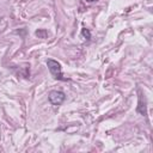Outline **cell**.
<instances>
[{"label": "cell", "mask_w": 153, "mask_h": 153, "mask_svg": "<svg viewBox=\"0 0 153 153\" xmlns=\"http://www.w3.org/2000/svg\"><path fill=\"white\" fill-rule=\"evenodd\" d=\"M47 66H48V69L50 71L51 75L54 79H57V80H67V78H63L62 75V72H61V65L55 61V60H47Z\"/></svg>", "instance_id": "6da1fadb"}, {"label": "cell", "mask_w": 153, "mask_h": 153, "mask_svg": "<svg viewBox=\"0 0 153 153\" xmlns=\"http://www.w3.org/2000/svg\"><path fill=\"white\" fill-rule=\"evenodd\" d=\"M49 102L53 104V105H56V106H59V105H61L63 102H65V99H66V94L62 92V91H51L50 93H49Z\"/></svg>", "instance_id": "7a4b0ae2"}, {"label": "cell", "mask_w": 153, "mask_h": 153, "mask_svg": "<svg viewBox=\"0 0 153 153\" xmlns=\"http://www.w3.org/2000/svg\"><path fill=\"white\" fill-rule=\"evenodd\" d=\"M136 111L142 115V116H146L147 115V109H146V103L142 100V96H139V105L136 108Z\"/></svg>", "instance_id": "3957f363"}, {"label": "cell", "mask_w": 153, "mask_h": 153, "mask_svg": "<svg viewBox=\"0 0 153 153\" xmlns=\"http://www.w3.org/2000/svg\"><path fill=\"white\" fill-rule=\"evenodd\" d=\"M81 35H82L86 39H90V38H91V32H90V30L86 29V27H84V29L81 30Z\"/></svg>", "instance_id": "277c9868"}, {"label": "cell", "mask_w": 153, "mask_h": 153, "mask_svg": "<svg viewBox=\"0 0 153 153\" xmlns=\"http://www.w3.org/2000/svg\"><path fill=\"white\" fill-rule=\"evenodd\" d=\"M36 35H37L38 37L45 38V36H47L48 33H47V31H45V30H37V31H36Z\"/></svg>", "instance_id": "5b68a950"}, {"label": "cell", "mask_w": 153, "mask_h": 153, "mask_svg": "<svg viewBox=\"0 0 153 153\" xmlns=\"http://www.w3.org/2000/svg\"><path fill=\"white\" fill-rule=\"evenodd\" d=\"M87 2H92V1H94V0H86Z\"/></svg>", "instance_id": "8992f818"}]
</instances>
